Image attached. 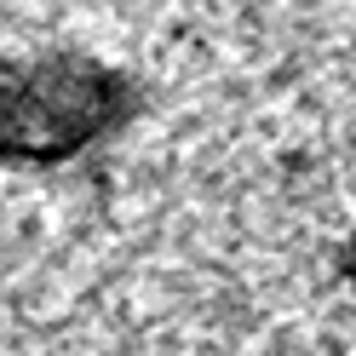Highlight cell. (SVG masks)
I'll return each instance as SVG.
<instances>
[{
	"mask_svg": "<svg viewBox=\"0 0 356 356\" xmlns=\"http://www.w3.org/2000/svg\"><path fill=\"white\" fill-rule=\"evenodd\" d=\"M127 81L92 58H0V161L63 167L98 149L127 115Z\"/></svg>",
	"mask_w": 356,
	"mask_h": 356,
	"instance_id": "6da1fadb",
	"label": "cell"
},
{
	"mask_svg": "<svg viewBox=\"0 0 356 356\" xmlns=\"http://www.w3.org/2000/svg\"><path fill=\"white\" fill-rule=\"evenodd\" d=\"M339 264H345V282L356 287V230L345 236V253H339Z\"/></svg>",
	"mask_w": 356,
	"mask_h": 356,
	"instance_id": "7a4b0ae2",
	"label": "cell"
}]
</instances>
